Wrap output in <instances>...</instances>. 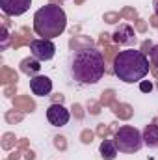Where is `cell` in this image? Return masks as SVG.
<instances>
[{
	"mask_svg": "<svg viewBox=\"0 0 158 160\" xmlns=\"http://www.w3.org/2000/svg\"><path fill=\"white\" fill-rule=\"evenodd\" d=\"M69 71L75 82L84 86H93L104 77V56L93 47L78 48L71 56Z\"/></svg>",
	"mask_w": 158,
	"mask_h": 160,
	"instance_id": "6da1fadb",
	"label": "cell"
},
{
	"mask_svg": "<svg viewBox=\"0 0 158 160\" xmlns=\"http://www.w3.org/2000/svg\"><path fill=\"white\" fill-rule=\"evenodd\" d=\"M114 75L125 84L140 82L149 75V60L141 50H121L114 60Z\"/></svg>",
	"mask_w": 158,
	"mask_h": 160,
	"instance_id": "7a4b0ae2",
	"label": "cell"
},
{
	"mask_svg": "<svg viewBox=\"0 0 158 160\" xmlns=\"http://www.w3.org/2000/svg\"><path fill=\"white\" fill-rule=\"evenodd\" d=\"M67 28V15L56 4H47L34 15V30L43 39L60 38Z\"/></svg>",
	"mask_w": 158,
	"mask_h": 160,
	"instance_id": "3957f363",
	"label": "cell"
},
{
	"mask_svg": "<svg viewBox=\"0 0 158 160\" xmlns=\"http://www.w3.org/2000/svg\"><path fill=\"white\" fill-rule=\"evenodd\" d=\"M114 140H116V145L121 153H126V155H132V153H138L145 143H143V134L132 127V125H123L119 127L114 134Z\"/></svg>",
	"mask_w": 158,
	"mask_h": 160,
	"instance_id": "277c9868",
	"label": "cell"
},
{
	"mask_svg": "<svg viewBox=\"0 0 158 160\" xmlns=\"http://www.w3.org/2000/svg\"><path fill=\"white\" fill-rule=\"evenodd\" d=\"M30 52H32V56L36 60L48 62L56 54V45L52 43V39H43V38H39V39H34L30 43Z\"/></svg>",
	"mask_w": 158,
	"mask_h": 160,
	"instance_id": "5b68a950",
	"label": "cell"
},
{
	"mask_svg": "<svg viewBox=\"0 0 158 160\" xmlns=\"http://www.w3.org/2000/svg\"><path fill=\"white\" fill-rule=\"evenodd\" d=\"M47 119H48V123L52 127H65L69 123V119H71V114H69V110L63 104L54 102V104H50L47 108Z\"/></svg>",
	"mask_w": 158,
	"mask_h": 160,
	"instance_id": "8992f818",
	"label": "cell"
},
{
	"mask_svg": "<svg viewBox=\"0 0 158 160\" xmlns=\"http://www.w3.org/2000/svg\"><path fill=\"white\" fill-rule=\"evenodd\" d=\"M32 6V0H0V8L6 15L19 17L24 15Z\"/></svg>",
	"mask_w": 158,
	"mask_h": 160,
	"instance_id": "52a82bcc",
	"label": "cell"
},
{
	"mask_svg": "<svg viewBox=\"0 0 158 160\" xmlns=\"http://www.w3.org/2000/svg\"><path fill=\"white\" fill-rule=\"evenodd\" d=\"M30 89L37 97H47L52 91V80L45 75H36L30 78Z\"/></svg>",
	"mask_w": 158,
	"mask_h": 160,
	"instance_id": "ba28073f",
	"label": "cell"
},
{
	"mask_svg": "<svg viewBox=\"0 0 158 160\" xmlns=\"http://www.w3.org/2000/svg\"><path fill=\"white\" fill-rule=\"evenodd\" d=\"M114 41L117 45H125V47H130L136 43V32L132 26L128 24H119L114 32Z\"/></svg>",
	"mask_w": 158,
	"mask_h": 160,
	"instance_id": "9c48e42d",
	"label": "cell"
},
{
	"mask_svg": "<svg viewBox=\"0 0 158 160\" xmlns=\"http://www.w3.org/2000/svg\"><path fill=\"white\" fill-rule=\"evenodd\" d=\"M143 143L151 149H156L158 147V125H147L143 128Z\"/></svg>",
	"mask_w": 158,
	"mask_h": 160,
	"instance_id": "30bf717a",
	"label": "cell"
},
{
	"mask_svg": "<svg viewBox=\"0 0 158 160\" xmlns=\"http://www.w3.org/2000/svg\"><path fill=\"white\" fill-rule=\"evenodd\" d=\"M99 151H101V157L104 160H114L119 153L117 145H116V140H104L101 143V149Z\"/></svg>",
	"mask_w": 158,
	"mask_h": 160,
	"instance_id": "8fae6325",
	"label": "cell"
},
{
	"mask_svg": "<svg viewBox=\"0 0 158 160\" xmlns=\"http://www.w3.org/2000/svg\"><path fill=\"white\" fill-rule=\"evenodd\" d=\"M39 69H41V62L39 60H36L34 56L32 58H24L22 62H21V71L24 73V75H32V77H36L37 73H39Z\"/></svg>",
	"mask_w": 158,
	"mask_h": 160,
	"instance_id": "7c38bea8",
	"label": "cell"
},
{
	"mask_svg": "<svg viewBox=\"0 0 158 160\" xmlns=\"http://www.w3.org/2000/svg\"><path fill=\"white\" fill-rule=\"evenodd\" d=\"M149 56H151V62L158 67V45H155V47L151 48V54H149Z\"/></svg>",
	"mask_w": 158,
	"mask_h": 160,
	"instance_id": "4fadbf2b",
	"label": "cell"
},
{
	"mask_svg": "<svg viewBox=\"0 0 158 160\" xmlns=\"http://www.w3.org/2000/svg\"><path fill=\"white\" fill-rule=\"evenodd\" d=\"M140 89H141L143 93H149V91H153V84L147 82V80H143V82L140 84Z\"/></svg>",
	"mask_w": 158,
	"mask_h": 160,
	"instance_id": "5bb4252c",
	"label": "cell"
},
{
	"mask_svg": "<svg viewBox=\"0 0 158 160\" xmlns=\"http://www.w3.org/2000/svg\"><path fill=\"white\" fill-rule=\"evenodd\" d=\"M155 13L158 15V0H155Z\"/></svg>",
	"mask_w": 158,
	"mask_h": 160,
	"instance_id": "9a60e30c",
	"label": "cell"
}]
</instances>
